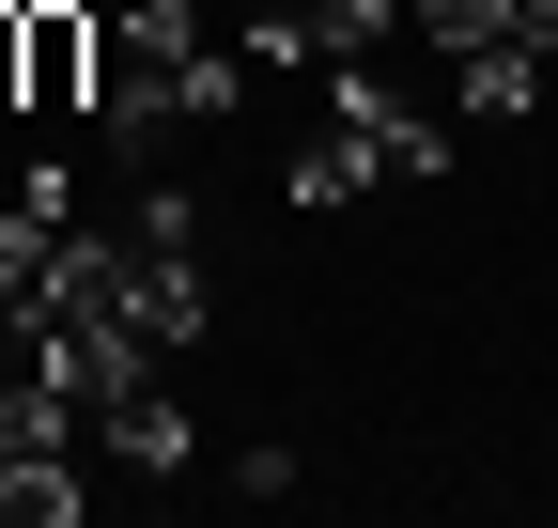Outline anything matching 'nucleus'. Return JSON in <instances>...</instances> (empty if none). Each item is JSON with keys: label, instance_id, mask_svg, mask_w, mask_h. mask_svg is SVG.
I'll return each instance as SVG.
<instances>
[{"label": "nucleus", "instance_id": "obj_1", "mask_svg": "<svg viewBox=\"0 0 558 528\" xmlns=\"http://www.w3.org/2000/svg\"><path fill=\"white\" fill-rule=\"evenodd\" d=\"M248 109V47H218L202 0H124L109 16V94H94V141L124 171H156L186 124H233Z\"/></svg>", "mask_w": 558, "mask_h": 528}, {"label": "nucleus", "instance_id": "obj_2", "mask_svg": "<svg viewBox=\"0 0 558 528\" xmlns=\"http://www.w3.org/2000/svg\"><path fill=\"white\" fill-rule=\"evenodd\" d=\"M94 451H109V467H140V482H171L186 467V388H171V358H124L109 388H94Z\"/></svg>", "mask_w": 558, "mask_h": 528}, {"label": "nucleus", "instance_id": "obj_3", "mask_svg": "<svg viewBox=\"0 0 558 528\" xmlns=\"http://www.w3.org/2000/svg\"><path fill=\"white\" fill-rule=\"evenodd\" d=\"M16 16H32V94H16V109H47V124L94 109V94H109V32L78 16V0H16Z\"/></svg>", "mask_w": 558, "mask_h": 528}, {"label": "nucleus", "instance_id": "obj_4", "mask_svg": "<svg viewBox=\"0 0 558 528\" xmlns=\"http://www.w3.org/2000/svg\"><path fill=\"white\" fill-rule=\"evenodd\" d=\"M279 187H295V203L326 218V203H357V187H388V156H373V141H357V124H341V109H326V124H311V141H295V171H279Z\"/></svg>", "mask_w": 558, "mask_h": 528}, {"label": "nucleus", "instance_id": "obj_5", "mask_svg": "<svg viewBox=\"0 0 558 528\" xmlns=\"http://www.w3.org/2000/svg\"><path fill=\"white\" fill-rule=\"evenodd\" d=\"M78 513H94L78 451H16V467H0V528H78Z\"/></svg>", "mask_w": 558, "mask_h": 528}, {"label": "nucleus", "instance_id": "obj_6", "mask_svg": "<svg viewBox=\"0 0 558 528\" xmlns=\"http://www.w3.org/2000/svg\"><path fill=\"white\" fill-rule=\"evenodd\" d=\"M450 79H465V109H481V124H527V109H543V47H527V32H497V47H465Z\"/></svg>", "mask_w": 558, "mask_h": 528}, {"label": "nucleus", "instance_id": "obj_7", "mask_svg": "<svg viewBox=\"0 0 558 528\" xmlns=\"http://www.w3.org/2000/svg\"><path fill=\"white\" fill-rule=\"evenodd\" d=\"M403 0H311V62H373Z\"/></svg>", "mask_w": 558, "mask_h": 528}]
</instances>
